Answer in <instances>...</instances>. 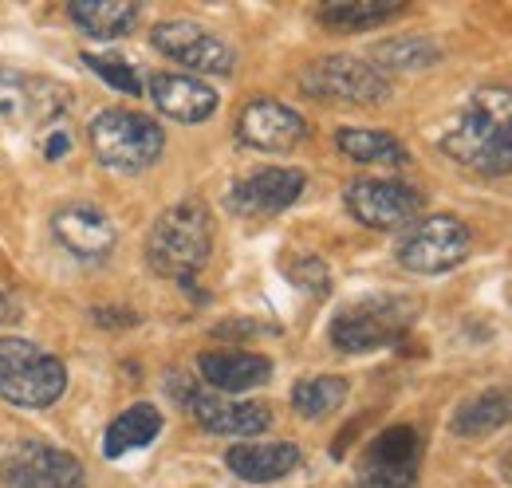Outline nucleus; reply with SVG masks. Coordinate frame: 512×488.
Returning <instances> with one entry per match:
<instances>
[{
	"mask_svg": "<svg viewBox=\"0 0 512 488\" xmlns=\"http://www.w3.org/2000/svg\"><path fill=\"white\" fill-rule=\"evenodd\" d=\"M162 433V414L150 406V402H138L123 410L111 426H107V437H103V457H123L130 449H146L154 437Z\"/></svg>",
	"mask_w": 512,
	"mask_h": 488,
	"instance_id": "nucleus-22",
	"label": "nucleus"
},
{
	"mask_svg": "<svg viewBox=\"0 0 512 488\" xmlns=\"http://www.w3.org/2000/svg\"><path fill=\"white\" fill-rule=\"evenodd\" d=\"M213 252V225L201 201H182L166 209L146 241V260L158 276H170L178 284H193V276L209 264Z\"/></svg>",
	"mask_w": 512,
	"mask_h": 488,
	"instance_id": "nucleus-2",
	"label": "nucleus"
},
{
	"mask_svg": "<svg viewBox=\"0 0 512 488\" xmlns=\"http://www.w3.org/2000/svg\"><path fill=\"white\" fill-rule=\"evenodd\" d=\"M418 457H422V441H418V429L410 426H390L383 429L371 449H367V461L375 465H394V469H418Z\"/></svg>",
	"mask_w": 512,
	"mask_h": 488,
	"instance_id": "nucleus-26",
	"label": "nucleus"
},
{
	"mask_svg": "<svg viewBox=\"0 0 512 488\" xmlns=\"http://www.w3.org/2000/svg\"><path fill=\"white\" fill-rule=\"evenodd\" d=\"M335 146L359 162V166H406L410 162V150L386 134V130H367V126H343L335 134Z\"/></svg>",
	"mask_w": 512,
	"mask_h": 488,
	"instance_id": "nucleus-19",
	"label": "nucleus"
},
{
	"mask_svg": "<svg viewBox=\"0 0 512 488\" xmlns=\"http://www.w3.org/2000/svg\"><path fill=\"white\" fill-rule=\"evenodd\" d=\"M414 311H418V304L406 296H375V300L343 307L331 319V343L347 355L390 347L406 335V327L414 323Z\"/></svg>",
	"mask_w": 512,
	"mask_h": 488,
	"instance_id": "nucleus-5",
	"label": "nucleus"
},
{
	"mask_svg": "<svg viewBox=\"0 0 512 488\" xmlns=\"http://www.w3.org/2000/svg\"><path fill=\"white\" fill-rule=\"evenodd\" d=\"M465 256H469V229L449 213L414 221L410 233L402 237V248H398V264L406 272H418V276L449 272Z\"/></svg>",
	"mask_w": 512,
	"mask_h": 488,
	"instance_id": "nucleus-7",
	"label": "nucleus"
},
{
	"mask_svg": "<svg viewBox=\"0 0 512 488\" xmlns=\"http://www.w3.org/2000/svg\"><path fill=\"white\" fill-rule=\"evenodd\" d=\"M150 44L170 56V60L186 63L190 71H205V75H229L233 71V48L213 36L209 28L193 24V20H162L154 32H150Z\"/></svg>",
	"mask_w": 512,
	"mask_h": 488,
	"instance_id": "nucleus-12",
	"label": "nucleus"
},
{
	"mask_svg": "<svg viewBox=\"0 0 512 488\" xmlns=\"http://www.w3.org/2000/svg\"><path fill=\"white\" fill-rule=\"evenodd\" d=\"M351 217L367 229H402L414 225L422 213V193L406 182H386V178H359L343 193Z\"/></svg>",
	"mask_w": 512,
	"mask_h": 488,
	"instance_id": "nucleus-9",
	"label": "nucleus"
},
{
	"mask_svg": "<svg viewBox=\"0 0 512 488\" xmlns=\"http://www.w3.org/2000/svg\"><path fill=\"white\" fill-rule=\"evenodd\" d=\"M16 319H20V304H16V296L0 288V323H16Z\"/></svg>",
	"mask_w": 512,
	"mask_h": 488,
	"instance_id": "nucleus-32",
	"label": "nucleus"
},
{
	"mask_svg": "<svg viewBox=\"0 0 512 488\" xmlns=\"http://www.w3.org/2000/svg\"><path fill=\"white\" fill-rule=\"evenodd\" d=\"M406 4L398 0H339V4H323L320 24L335 28V32H363V28H375L390 16H398Z\"/></svg>",
	"mask_w": 512,
	"mask_h": 488,
	"instance_id": "nucleus-23",
	"label": "nucleus"
},
{
	"mask_svg": "<svg viewBox=\"0 0 512 488\" xmlns=\"http://www.w3.org/2000/svg\"><path fill=\"white\" fill-rule=\"evenodd\" d=\"M197 370L221 394H241V390L264 386L272 378V363L253 351H205L197 359Z\"/></svg>",
	"mask_w": 512,
	"mask_h": 488,
	"instance_id": "nucleus-18",
	"label": "nucleus"
},
{
	"mask_svg": "<svg viewBox=\"0 0 512 488\" xmlns=\"http://www.w3.org/2000/svg\"><path fill=\"white\" fill-rule=\"evenodd\" d=\"M442 150L457 166L505 178L512 174V91L509 87H481L457 111L442 134Z\"/></svg>",
	"mask_w": 512,
	"mask_h": 488,
	"instance_id": "nucleus-1",
	"label": "nucleus"
},
{
	"mask_svg": "<svg viewBox=\"0 0 512 488\" xmlns=\"http://www.w3.org/2000/svg\"><path fill=\"white\" fill-rule=\"evenodd\" d=\"M150 99L154 107L174 122H205L217 111V91L193 75H154L150 79Z\"/></svg>",
	"mask_w": 512,
	"mask_h": 488,
	"instance_id": "nucleus-16",
	"label": "nucleus"
},
{
	"mask_svg": "<svg viewBox=\"0 0 512 488\" xmlns=\"http://www.w3.org/2000/svg\"><path fill=\"white\" fill-rule=\"evenodd\" d=\"M95 323H107V327H119V323H123V327H134L138 315H134V311H103V307H99V311H95Z\"/></svg>",
	"mask_w": 512,
	"mask_h": 488,
	"instance_id": "nucleus-31",
	"label": "nucleus"
},
{
	"mask_svg": "<svg viewBox=\"0 0 512 488\" xmlns=\"http://www.w3.org/2000/svg\"><path fill=\"white\" fill-rule=\"evenodd\" d=\"M225 465H229L241 481L268 485V481L288 477V473L300 465V449H296L292 441H245V445H233V449L225 453Z\"/></svg>",
	"mask_w": 512,
	"mask_h": 488,
	"instance_id": "nucleus-17",
	"label": "nucleus"
},
{
	"mask_svg": "<svg viewBox=\"0 0 512 488\" xmlns=\"http://www.w3.org/2000/svg\"><path fill=\"white\" fill-rule=\"evenodd\" d=\"M83 63H87L103 83H111L115 91H123V95H142V79H138V71H134L127 60H119V56H83Z\"/></svg>",
	"mask_w": 512,
	"mask_h": 488,
	"instance_id": "nucleus-27",
	"label": "nucleus"
},
{
	"mask_svg": "<svg viewBox=\"0 0 512 488\" xmlns=\"http://www.w3.org/2000/svg\"><path fill=\"white\" fill-rule=\"evenodd\" d=\"M512 422V386H493L477 398H469L457 414H453V433L457 437H485L497 433Z\"/></svg>",
	"mask_w": 512,
	"mask_h": 488,
	"instance_id": "nucleus-20",
	"label": "nucleus"
},
{
	"mask_svg": "<svg viewBox=\"0 0 512 488\" xmlns=\"http://www.w3.org/2000/svg\"><path fill=\"white\" fill-rule=\"evenodd\" d=\"M371 60L379 71H422V67H434L442 60V48L426 36H394V40L375 44Z\"/></svg>",
	"mask_w": 512,
	"mask_h": 488,
	"instance_id": "nucleus-24",
	"label": "nucleus"
},
{
	"mask_svg": "<svg viewBox=\"0 0 512 488\" xmlns=\"http://www.w3.org/2000/svg\"><path fill=\"white\" fill-rule=\"evenodd\" d=\"M71 20L87 32V36H95V40H115V36H127L130 28L138 24V4H130V0H75L71 8Z\"/></svg>",
	"mask_w": 512,
	"mask_h": 488,
	"instance_id": "nucleus-21",
	"label": "nucleus"
},
{
	"mask_svg": "<svg viewBox=\"0 0 512 488\" xmlns=\"http://www.w3.org/2000/svg\"><path fill=\"white\" fill-rule=\"evenodd\" d=\"M296 284L300 288H308V292H316V296H323L327 292V284H331V276H327V268H323L316 256H304L300 264H296Z\"/></svg>",
	"mask_w": 512,
	"mask_h": 488,
	"instance_id": "nucleus-29",
	"label": "nucleus"
},
{
	"mask_svg": "<svg viewBox=\"0 0 512 488\" xmlns=\"http://www.w3.org/2000/svg\"><path fill=\"white\" fill-rule=\"evenodd\" d=\"M52 233L79 260H103L115 248V225L107 221V213H99L91 205H67V209H60L52 217Z\"/></svg>",
	"mask_w": 512,
	"mask_h": 488,
	"instance_id": "nucleus-15",
	"label": "nucleus"
},
{
	"mask_svg": "<svg viewBox=\"0 0 512 488\" xmlns=\"http://www.w3.org/2000/svg\"><path fill=\"white\" fill-rule=\"evenodd\" d=\"M67 150H71V138H67L64 126H48V130H44V142H40V154H44L48 162H60Z\"/></svg>",
	"mask_w": 512,
	"mask_h": 488,
	"instance_id": "nucleus-30",
	"label": "nucleus"
},
{
	"mask_svg": "<svg viewBox=\"0 0 512 488\" xmlns=\"http://www.w3.org/2000/svg\"><path fill=\"white\" fill-rule=\"evenodd\" d=\"M237 138L264 154H288L308 138V122L276 99H253L237 119Z\"/></svg>",
	"mask_w": 512,
	"mask_h": 488,
	"instance_id": "nucleus-13",
	"label": "nucleus"
},
{
	"mask_svg": "<svg viewBox=\"0 0 512 488\" xmlns=\"http://www.w3.org/2000/svg\"><path fill=\"white\" fill-rule=\"evenodd\" d=\"M91 150L103 166L123 170V174H138L146 166H154L166 150V134L162 126L138 111H103L91 122Z\"/></svg>",
	"mask_w": 512,
	"mask_h": 488,
	"instance_id": "nucleus-4",
	"label": "nucleus"
},
{
	"mask_svg": "<svg viewBox=\"0 0 512 488\" xmlns=\"http://www.w3.org/2000/svg\"><path fill=\"white\" fill-rule=\"evenodd\" d=\"M170 394L190 410L197 426L205 433H217V437H256V433H264L272 426L268 406H260V402H229V398L205 394L193 382H186V374H174Z\"/></svg>",
	"mask_w": 512,
	"mask_h": 488,
	"instance_id": "nucleus-8",
	"label": "nucleus"
},
{
	"mask_svg": "<svg viewBox=\"0 0 512 488\" xmlns=\"http://www.w3.org/2000/svg\"><path fill=\"white\" fill-rule=\"evenodd\" d=\"M359 488H418V469H394V465H363Z\"/></svg>",
	"mask_w": 512,
	"mask_h": 488,
	"instance_id": "nucleus-28",
	"label": "nucleus"
},
{
	"mask_svg": "<svg viewBox=\"0 0 512 488\" xmlns=\"http://www.w3.org/2000/svg\"><path fill=\"white\" fill-rule=\"evenodd\" d=\"M67 390V370L56 355L36 347L32 339H0V398L12 406L44 410L60 402Z\"/></svg>",
	"mask_w": 512,
	"mask_h": 488,
	"instance_id": "nucleus-3",
	"label": "nucleus"
},
{
	"mask_svg": "<svg viewBox=\"0 0 512 488\" xmlns=\"http://www.w3.org/2000/svg\"><path fill=\"white\" fill-rule=\"evenodd\" d=\"M343 398H347V382L335 378V374L304 378V382H296V390H292L296 414H300V418H312V422H316V418H327L331 410H339Z\"/></svg>",
	"mask_w": 512,
	"mask_h": 488,
	"instance_id": "nucleus-25",
	"label": "nucleus"
},
{
	"mask_svg": "<svg viewBox=\"0 0 512 488\" xmlns=\"http://www.w3.org/2000/svg\"><path fill=\"white\" fill-rule=\"evenodd\" d=\"M308 178L292 166H272V170H256L253 178L233 185L229 193V209L241 217H272L280 209H288L292 201H300Z\"/></svg>",
	"mask_w": 512,
	"mask_h": 488,
	"instance_id": "nucleus-14",
	"label": "nucleus"
},
{
	"mask_svg": "<svg viewBox=\"0 0 512 488\" xmlns=\"http://www.w3.org/2000/svg\"><path fill=\"white\" fill-rule=\"evenodd\" d=\"M300 87L323 99V103H351V107H375L390 99V79L375 63H363L355 56H327L308 63L300 71Z\"/></svg>",
	"mask_w": 512,
	"mask_h": 488,
	"instance_id": "nucleus-6",
	"label": "nucleus"
},
{
	"mask_svg": "<svg viewBox=\"0 0 512 488\" xmlns=\"http://www.w3.org/2000/svg\"><path fill=\"white\" fill-rule=\"evenodd\" d=\"M0 477L8 488H87L79 457L44 441H20L4 457Z\"/></svg>",
	"mask_w": 512,
	"mask_h": 488,
	"instance_id": "nucleus-10",
	"label": "nucleus"
},
{
	"mask_svg": "<svg viewBox=\"0 0 512 488\" xmlns=\"http://www.w3.org/2000/svg\"><path fill=\"white\" fill-rule=\"evenodd\" d=\"M67 111V87L52 79L0 71V122L8 126H60Z\"/></svg>",
	"mask_w": 512,
	"mask_h": 488,
	"instance_id": "nucleus-11",
	"label": "nucleus"
}]
</instances>
